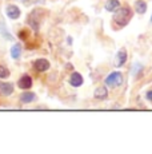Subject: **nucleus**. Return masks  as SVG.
I'll list each match as a JSON object with an SVG mask.
<instances>
[{
	"label": "nucleus",
	"mask_w": 152,
	"mask_h": 154,
	"mask_svg": "<svg viewBox=\"0 0 152 154\" xmlns=\"http://www.w3.org/2000/svg\"><path fill=\"white\" fill-rule=\"evenodd\" d=\"M132 19V10L130 7H119L113 15V23L118 28H123L128 24Z\"/></svg>",
	"instance_id": "f257e3e1"
},
{
	"label": "nucleus",
	"mask_w": 152,
	"mask_h": 154,
	"mask_svg": "<svg viewBox=\"0 0 152 154\" xmlns=\"http://www.w3.org/2000/svg\"><path fill=\"white\" fill-rule=\"evenodd\" d=\"M44 12L45 11H42L40 8H35V10L28 15L27 22H28V24L31 26V28L34 29L35 32H37L40 29V24H42V22H43L42 14H44Z\"/></svg>",
	"instance_id": "f03ea898"
},
{
	"label": "nucleus",
	"mask_w": 152,
	"mask_h": 154,
	"mask_svg": "<svg viewBox=\"0 0 152 154\" xmlns=\"http://www.w3.org/2000/svg\"><path fill=\"white\" fill-rule=\"evenodd\" d=\"M123 82H124L123 74L119 72V71H113L106 78V85L110 86V87H119V86L123 85Z\"/></svg>",
	"instance_id": "7ed1b4c3"
},
{
	"label": "nucleus",
	"mask_w": 152,
	"mask_h": 154,
	"mask_svg": "<svg viewBox=\"0 0 152 154\" xmlns=\"http://www.w3.org/2000/svg\"><path fill=\"white\" fill-rule=\"evenodd\" d=\"M125 62H127V50L125 48H120L118 51V54L115 56V67H121L125 64Z\"/></svg>",
	"instance_id": "20e7f679"
},
{
	"label": "nucleus",
	"mask_w": 152,
	"mask_h": 154,
	"mask_svg": "<svg viewBox=\"0 0 152 154\" xmlns=\"http://www.w3.org/2000/svg\"><path fill=\"white\" fill-rule=\"evenodd\" d=\"M32 66H34V69L36 71H39V72H44V71L49 69V62L47 60V59L40 58V59H36Z\"/></svg>",
	"instance_id": "39448f33"
},
{
	"label": "nucleus",
	"mask_w": 152,
	"mask_h": 154,
	"mask_svg": "<svg viewBox=\"0 0 152 154\" xmlns=\"http://www.w3.org/2000/svg\"><path fill=\"white\" fill-rule=\"evenodd\" d=\"M20 8L17 7V5H13V4H11V5H8L7 8H5V15H7L10 19H12V20H16V19H19L20 17Z\"/></svg>",
	"instance_id": "423d86ee"
},
{
	"label": "nucleus",
	"mask_w": 152,
	"mask_h": 154,
	"mask_svg": "<svg viewBox=\"0 0 152 154\" xmlns=\"http://www.w3.org/2000/svg\"><path fill=\"white\" fill-rule=\"evenodd\" d=\"M13 93V85L10 82H1L0 81V95L10 97Z\"/></svg>",
	"instance_id": "0eeeda50"
},
{
	"label": "nucleus",
	"mask_w": 152,
	"mask_h": 154,
	"mask_svg": "<svg viewBox=\"0 0 152 154\" xmlns=\"http://www.w3.org/2000/svg\"><path fill=\"white\" fill-rule=\"evenodd\" d=\"M32 78L30 75H23L22 78L17 81V86H19V88H22V90H28V88L32 87Z\"/></svg>",
	"instance_id": "6e6552de"
},
{
	"label": "nucleus",
	"mask_w": 152,
	"mask_h": 154,
	"mask_svg": "<svg viewBox=\"0 0 152 154\" xmlns=\"http://www.w3.org/2000/svg\"><path fill=\"white\" fill-rule=\"evenodd\" d=\"M83 82H84L83 76L79 72H72V75L69 76V83H71L72 87H80L83 85Z\"/></svg>",
	"instance_id": "1a4fd4ad"
},
{
	"label": "nucleus",
	"mask_w": 152,
	"mask_h": 154,
	"mask_svg": "<svg viewBox=\"0 0 152 154\" xmlns=\"http://www.w3.org/2000/svg\"><path fill=\"white\" fill-rule=\"evenodd\" d=\"M20 102L22 103H31V102H34V100H36V94L35 93H32V91H24V93L20 95Z\"/></svg>",
	"instance_id": "9d476101"
},
{
	"label": "nucleus",
	"mask_w": 152,
	"mask_h": 154,
	"mask_svg": "<svg viewBox=\"0 0 152 154\" xmlns=\"http://www.w3.org/2000/svg\"><path fill=\"white\" fill-rule=\"evenodd\" d=\"M93 97H95V99H98V100H104L108 97L107 87H104V86H100V87H98L95 90V93H93Z\"/></svg>",
	"instance_id": "9b49d317"
},
{
	"label": "nucleus",
	"mask_w": 152,
	"mask_h": 154,
	"mask_svg": "<svg viewBox=\"0 0 152 154\" xmlns=\"http://www.w3.org/2000/svg\"><path fill=\"white\" fill-rule=\"evenodd\" d=\"M119 7H120V2L119 0H108L106 5H104L106 11H108V12H115Z\"/></svg>",
	"instance_id": "f8f14e48"
},
{
	"label": "nucleus",
	"mask_w": 152,
	"mask_h": 154,
	"mask_svg": "<svg viewBox=\"0 0 152 154\" xmlns=\"http://www.w3.org/2000/svg\"><path fill=\"white\" fill-rule=\"evenodd\" d=\"M135 11L139 15H144L147 12V3L144 0H136L135 3Z\"/></svg>",
	"instance_id": "ddd939ff"
},
{
	"label": "nucleus",
	"mask_w": 152,
	"mask_h": 154,
	"mask_svg": "<svg viewBox=\"0 0 152 154\" xmlns=\"http://www.w3.org/2000/svg\"><path fill=\"white\" fill-rule=\"evenodd\" d=\"M20 55H22V46L19 43H15L11 47V56L12 59H19Z\"/></svg>",
	"instance_id": "4468645a"
},
{
	"label": "nucleus",
	"mask_w": 152,
	"mask_h": 154,
	"mask_svg": "<svg viewBox=\"0 0 152 154\" xmlns=\"http://www.w3.org/2000/svg\"><path fill=\"white\" fill-rule=\"evenodd\" d=\"M143 71V64L139 63V62H135V63L132 64V69H131V75L133 76V78H136V76H139V74Z\"/></svg>",
	"instance_id": "2eb2a0df"
},
{
	"label": "nucleus",
	"mask_w": 152,
	"mask_h": 154,
	"mask_svg": "<svg viewBox=\"0 0 152 154\" xmlns=\"http://www.w3.org/2000/svg\"><path fill=\"white\" fill-rule=\"evenodd\" d=\"M0 34L4 36V39H7V40H13V36L10 34V32H7L5 31V27H4V23H0Z\"/></svg>",
	"instance_id": "dca6fc26"
},
{
	"label": "nucleus",
	"mask_w": 152,
	"mask_h": 154,
	"mask_svg": "<svg viewBox=\"0 0 152 154\" xmlns=\"http://www.w3.org/2000/svg\"><path fill=\"white\" fill-rule=\"evenodd\" d=\"M10 70L7 69L5 66H0V78L1 79H5V78H8L10 76Z\"/></svg>",
	"instance_id": "f3484780"
},
{
	"label": "nucleus",
	"mask_w": 152,
	"mask_h": 154,
	"mask_svg": "<svg viewBox=\"0 0 152 154\" xmlns=\"http://www.w3.org/2000/svg\"><path fill=\"white\" fill-rule=\"evenodd\" d=\"M145 98H147V100L152 102V90H148L147 93H145Z\"/></svg>",
	"instance_id": "a211bd4d"
},
{
	"label": "nucleus",
	"mask_w": 152,
	"mask_h": 154,
	"mask_svg": "<svg viewBox=\"0 0 152 154\" xmlns=\"http://www.w3.org/2000/svg\"><path fill=\"white\" fill-rule=\"evenodd\" d=\"M32 3H35V4H44L45 0H31Z\"/></svg>",
	"instance_id": "6ab92c4d"
},
{
	"label": "nucleus",
	"mask_w": 152,
	"mask_h": 154,
	"mask_svg": "<svg viewBox=\"0 0 152 154\" xmlns=\"http://www.w3.org/2000/svg\"><path fill=\"white\" fill-rule=\"evenodd\" d=\"M20 2H23V3H27V2H28V0H20Z\"/></svg>",
	"instance_id": "aec40b11"
},
{
	"label": "nucleus",
	"mask_w": 152,
	"mask_h": 154,
	"mask_svg": "<svg viewBox=\"0 0 152 154\" xmlns=\"http://www.w3.org/2000/svg\"><path fill=\"white\" fill-rule=\"evenodd\" d=\"M151 22H152V16H151Z\"/></svg>",
	"instance_id": "412c9836"
}]
</instances>
